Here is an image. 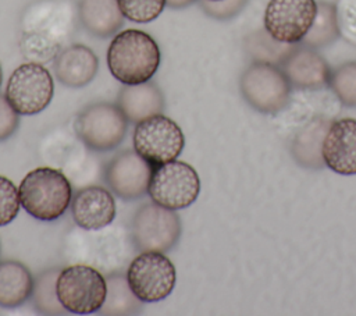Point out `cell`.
Wrapping results in <instances>:
<instances>
[{
  "label": "cell",
  "instance_id": "cell-14",
  "mask_svg": "<svg viewBox=\"0 0 356 316\" xmlns=\"http://www.w3.org/2000/svg\"><path fill=\"white\" fill-rule=\"evenodd\" d=\"M324 166L339 175H356V118L331 121L321 145Z\"/></svg>",
  "mask_w": 356,
  "mask_h": 316
},
{
  "label": "cell",
  "instance_id": "cell-18",
  "mask_svg": "<svg viewBox=\"0 0 356 316\" xmlns=\"http://www.w3.org/2000/svg\"><path fill=\"white\" fill-rule=\"evenodd\" d=\"M117 106L128 123H139L146 117L163 113L164 95L154 82L124 85L117 95Z\"/></svg>",
  "mask_w": 356,
  "mask_h": 316
},
{
  "label": "cell",
  "instance_id": "cell-20",
  "mask_svg": "<svg viewBox=\"0 0 356 316\" xmlns=\"http://www.w3.org/2000/svg\"><path fill=\"white\" fill-rule=\"evenodd\" d=\"M33 291V277L28 267L17 260L0 262V306L17 308Z\"/></svg>",
  "mask_w": 356,
  "mask_h": 316
},
{
  "label": "cell",
  "instance_id": "cell-13",
  "mask_svg": "<svg viewBox=\"0 0 356 316\" xmlns=\"http://www.w3.org/2000/svg\"><path fill=\"white\" fill-rule=\"evenodd\" d=\"M153 166L135 150L127 149L114 156L104 168L108 189L124 200L142 198L149 188Z\"/></svg>",
  "mask_w": 356,
  "mask_h": 316
},
{
  "label": "cell",
  "instance_id": "cell-1",
  "mask_svg": "<svg viewBox=\"0 0 356 316\" xmlns=\"http://www.w3.org/2000/svg\"><path fill=\"white\" fill-rule=\"evenodd\" d=\"M72 28L74 13L68 1H36L24 14L19 49L28 61L54 60L64 49Z\"/></svg>",
  "mask_w": 356,
  "mask_h": 316
},
{
  "label": "cell",
  "instance_id": "cell-19",
  "mask_svg": "<svg viewBox=\"0 0 356 316\" xmlns=\"http://www.w3.org/2000/svg\"><path fill=\"white\" fill-rule=\"evenodd\" d=\"M78 18L93 36L108 38L124 25V15L117 0H79Z\"/></svg>",
  "mask_w": 356,
  "mask_h": 316
},
{
  "label": "cell",
  "instance_id": "cell-4",
  "mask_svg": "<svg viewBox=\"0 0 356 316\" xmlns=\"http://www.w3.org/2000/svg\"><path fill=\"white\" fill-rule=\"evenodd\" d=\"M239 89L245 102L256 111L275 114L288 106L292 85L280 65L253 61L242 72Z\"/></svg>",
  "mask_w": 356,
  "mask_h": 316
},
{
  "label": "cell",
  "instance_id": "cell-30",
  "mask_svg": "<svg viewBox=\"0 0 356 316\" xmlns=\"http://www.w3.org/2000/svg\"><path fill=\"white\" fill-rule=\"evenodd\" d=\"M249 0H221V1H207L200 0V7L211 18L225 21L235 17L248 4Z\"/></svg>",
  "mask_w": 356,
  "mask_h": 316
},
{
  "label": "cell",
  "instance_id": "cell-29",
  "mask_svg": "<svg viewBox=\"0 0 356 316\" xmlns=\"http://www.w3.org/2000/svg\"><path fill=\"white\" fill-rule=\"evenodd\" d=\"M335 11L341 38L356 46V0H337Z\"/></svg>",
  "mask_w": 356,
  "mask_h": 316
},
{
  "label": "cell",
  "instance_id": "cell-33",
  "mask_svg": "<svg viewBox=\"0 0 356 316\" xmlns=\"http://www.w3.org/2000/svg\"><path fill=\"white\" fill-rule=\"evenodd\" d=\"M1 82H3V71H1V65H0V86H1Z\"/></svg>",
  "mask_w": 356,
  "mask_h": 316
},
{
  "label": "cell",
  "instance_id": "cell-17",
  "mask_svg": "<svg viewBox=\"0 0 356 316\" xmlns=\"http://www.w3.org/2000/svg\"><path fill=\"white\" fill-rule=\"evenodd\" d=\"M53 70L57 81L67 88H83L90 84L99 70L96 53L81 43L65 46L54 58Z\"/></svg>",
  "mask_w": 356,
  "mask_h": 316
},
{
  "label": "cell",
  "instance_id": "cell-28",
  "mask_svg": "<svg viewBox=\"0 0 356 316\" xmlns=\"http://www.w3.org/2000/svg\"><path fill=\"white\" fill-rule=\"evenodd\" d=\"M21 207L19 192L17 187L6 178L0 175V227L11 223Z\"/></svg>",
  "mask_w": 356,
  "mask_h": 316
},
{
  "label": "cell",
  "instance_id": "cell-27",
  "mask_svg": "<svg viewBox=\"0 0 356 316\" xmlns=\"http://www.w3.org/2000/svg\"><path fill=\"white\" fill-rule=\"evenodd\" d=\"M122 15L136 24L154 21L164 10L165 0H117Z\"/></svg>",
  "mask_w": 356,
  "mask_h": 316
},
{
  "label": "cell",
  "instance_id": "cell-26",
  "mask_svg": "<svg viewBox=\"0 0 356 316\" xmlns=\"http://www.w3.org/2000/svg\"><path fill=\"white\" fill-rule=\"evenodd\" d=\"M328 86L342 104L356 107V61L335 67L331 71Z\"/></svg>",
  "mask_w": 356,
  "mask_h": 316
},
{
  "label": "cell",
  "instance_id": "cell-5",
  "mask_svg": "<svg viewBox=\"0 0 356 316\" xmlns=\"http://www.w3.org/2000/svg\"><path fill=\"white\" fill-rule=\"evenodd\" d=\"M56 291L67 312L90 315L102 309L107 295V281L96 267L75 263L60 270Z\"/></svg>",
  "mask_w": 356,
  "mask_h": 316
},
{
  "label": "cell",
  "instance_id": "cell-15",
  "mask_svg": "<svg viewBox=\"0 0 356 316\" xmlns=\"http://www.w3.org/2000/svg\"><path fill=\"white\" fill-rule=\"evenodd\" d=\"M117 213L113 192L99 185L79 189L71 199L74 223L85 231H97L113 223Z\"/></svg>",
  "mask_w": 356,
  "mask_h": 316
},
{
  "label": "cell",
  "instance_id": "cell-2",
  "mask_svg": "<svg viewBox=\"0 0 356 316\" xmlns=\"http://www.w3.org/2000/svg\"><path fill=\"white\" fill-rule=\"evenodd\" d=\"M161 61L156 40L140 29H125L114 35L107 49V67L124 85L147 82Z\"/></svg>",
  "mask_w": 356,
  "mask_h": 316
},
{
  "label": "cell",
  "instance_id": "cell-23",
  "mask_svg": "<svg viewBox=\"0 0 356 316\" xmlns=\"http://www.w3.org/2000/svg\"><path fill=\"white\" fill-rule=\"evenodd\" d=\"M339 36L335 4L324 0L317 1V14L314 22L300 43L312 49H320L330 46Z\"/></svg>",
  "mask_w": 356,
  "mask_h": 316
},
{
  "label": "cell",
  "instance_id": "cell-12",
  "mask_svg": "<svg viewBox=\"0 0 356 316\" xmlns=\"http://www.w3.org/2000/svg\"><path fill=\"white\" fill-rule=\"evenodd\" d=\"M316 14V0H270L264 10L263 25L275 40L298 45L312 28Z\"/></svg>",
  "mask_w": 356,
  "mask_h": 316
},
{
  "label": "cell",
  "instance_id": "cell-8",
  "mask_svg": "<svg viewBox=\"0 0 356 316\" xmlns=\"http://www.w3.org/2000/svg\"><path fill=\"white\" fill-rule=\"evenodd\" d=\"M134 150L153 167L175 160L185 146V136L179 125L164 116L154 114L136 123Z\"/></svg>",
  "mask_w": 356,
  "mask_h": 316
},
{
  "label": "cell",
  "instance_id": "cell-31",
  "mask_svg": "<svg viewBox=\"0 0 356 316\" xmlns=\"http://www.w3.org/2000/svg\"><path fill=\"white\" fill-rule=\"evenodd\" d=\"M19 125V114L11 107L6 96L0 95V142L10 138Z\"/></svg>",
  "mask_w": 356,
  "mask_h": 316
},
{
  "label": "cell",
  "instance_id": "cell-21",
  "mask_svg": "<svg viewBox=\"0 0 356 316\" xmlns=\"http://www.w3.org/2000/svg\"><path fill=\"white\" fill-rule=\"evenodd\" d=\"M331 121L317 118L305 125L292 141V156L299 166L307 168H320L324 166L321 156V145Z\"/></svg>",
  "mask_w": 356,
  "mask_h": 316
},
{
  "label": "cell",
  "instance_id": "cell-25",
  "mask_svg": "<svg viewBox=\"0 0 356 316\" xmlns=\"http://www.w3.org/2000/svg\"><path fill=\"white\" fill-rule=\"evenodd\" d=\"M58 273L60 269H50L40 273L38 278L33 281V303L36 310L43 315H60L65 310L61 302L58 301L56 291Z\"/></svg>",
  "mask_w": 356,
  "mask_h": 316
},
{
  "label": "cell",
  "instance_id": "cell-6",
  "mask_svg": "<svg viewBox=\"0 0 356 316\" xmlns=\"http://www.w3.org/2000/svg\"><path fill=\"white\" fill-rule=\"evenodd\" d=\"M197 171L181 160H171L153 167L147 193L152 202L167 209L179 210L191 206L199 196Z\"/></svg>",
  "mask_w": 356,
  "mask_h": 316
},
{
  "label": "cell",
  "instance_id": "cell-16",
  "mask_svg": "<svg viewBox=\"0 0 356 316\" xmlns=\"http://www.w3.org/2000/svg\"><path fill=\"white\" fill-rule=\"evenodd\" d=\"M292 88L320 89L328 85L332 68L325 58L309 46L298 43L280 65Z\"/></svg>",
  "mask_w": 356,
  "mask_h": 316
},
{
  "label": "cell",
  "instance_id": "cell-34",
  "mask_svg": "<svg viewBox=\"0 0 356 316\" xmlns=\"http://www.w3.org/2000/svg\"><path fill=\"white\" fill-rule=\"evenodd\" d=\"M207 1H221V0H207Z\"/></svg>",
  "mask_w": 356,
  "mask_h": 316
},
{
  "label": "cell",
  "instance_id": "cell-22",
  "mask_svg": "<svg viewBox=\"0 0 356 316\" xmlns=\"http://www.w3.org/2000/svg\"><path fill=\"white\" fill-rule=\"evenodd\" d=\"M107 295L99 312L103 315H134L140 312L142 301L132 292L127 277L114 273L107 276Z\"/></svg>",
  "mask_w": 356,
  "mask_h": 316
},
{
  "label": "cell",
  "instance_id": "cell-9",
  "mask_svg": "<svg viewBox=\"0 0 356 316\" xmlns=\"http://www.w3.org/2000/svg\"><path fill=\"white\" fill-rule=\"evenodd\" d=\"M75 132L89 149L107 152L125 138L128 120L117 104L99 102L86 106L75 120Z\"/></svg>",
  "mask_w": 356,
  "mask_h": 316
},
{
  "label": "cell",
  "instance_id": "cell-10",
  "mask_svg": "<svg viewBox=\"0 0 356 316\" xmlns=\"http://www.w3.org/2000/svg\"><path fill=\"white\" fill-rule=\"evenodd\" d=\"M125 277L142 302H159L172 292L177 271L164 252L143 251L132 259Z\"/></svg>",
  "mask_w": 356,
  "mask_h": 316
},
{
  "label": "cell",
  "instance_id": "cell-24",
  "mask_svg": "<svg viewBox=\"0 0 356 316\" xmlns=\"http://www.w3.org/2000/svg\"><path fill=\"white\" fill-rule=\"evenodd\" d=\"M295 46L296 45L275 40L266 32L264 28L252 32L245 39V49L253 61L271 63L275 65H281V63L286 58Z\"/></svg>",
  "mask_w": 356,
  "mask_h": 316
},
{
  "label": "cell",
  "instance_id": "cell-3",
  "mask_svg": "<svg viewBox=\"0 0 356 316\" xmlns=\"http://www.w3.org/2000/svg\"><path fill=\"white\" fill-rule=\"evenodd\" d=\"M18 192L22 209L40 221L61 217L72 199V187L67 175L51 167L29 171L22 178Z\"/></svg>",
  "mask_w": 356,
  "mask_h": 316
},
{
  "label": "cell",
  "instance_id": "cell-32",
  "mask_svg": "<svg viewBox=\"0 0 356 316\" xmlns=\"http://www.w3.org/2000/svg\"><path fill=\"white\" fill-rule=\"evenodd\" d=\"M197 0H165V6L174 10H179V8H185L191 4H193Z\"/></svg>",
  "mask_w": 356,
  "mask_h": 316
},
{
  "label": "cell",
  "instance_id": "cell-11",
  "mask_svg": "<svg viewBox=\"0 0 356 316\" xmlns=\"http://www.w3.org/2000/svg\"><path fill=\"white\" fill-rule=\"evenodd\" d=\"M181 230L177 210L152 202L136 210L131 224V239L139 252H167L178 242Z\"/></svg>",
  "mask_w": 356,
  "mask_h": 316
},
{
  "label": "cell",
  "instance_id": "cell-7",
  "mask_svg": "<svg viewBox=\"0 0 356 316\" xmlns=\"http://www.w3.org/2000/svg\"><path fill=\"white\" fill-rule=\"evenodd\" d=\"M53 93L50 71L42 63L26 61L10 75L4 96L19 116H33L50 104Z\"/></svg>",
  "mask_w": 356,
  "mask_h": 316
}]
</instances>
